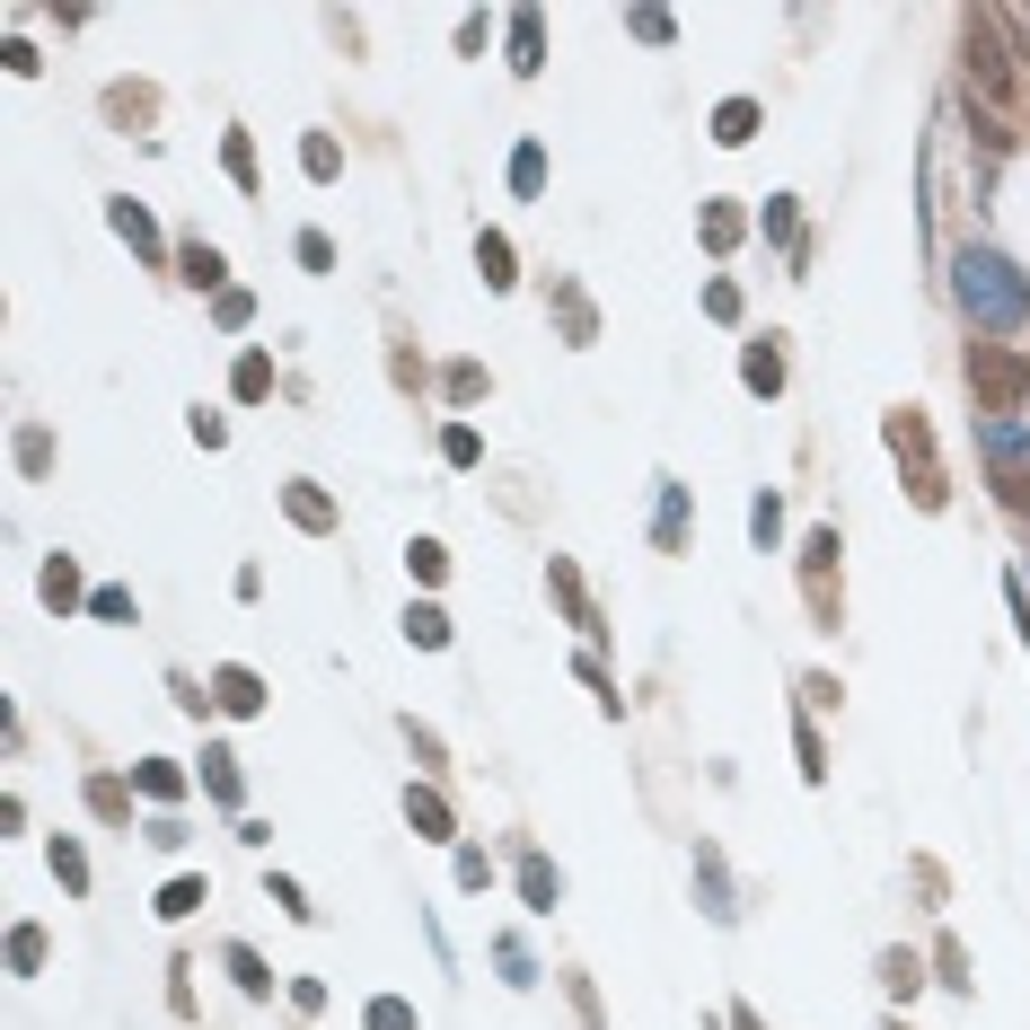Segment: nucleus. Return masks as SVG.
Instances as JSON below:
<instances>
[{
	"mask_svg": "<svg viewBox=\"0 0 1030 1030\" xmlns=\"http://www.w3.org/2000/svg\"><path fill=\"white\" fill-rule=\"evenodd\" d=\"M960 309H969L978 327L1013 336V327L1030 318V282L996 256V247H960Z\"/></svg>",
	"mask_w": 1030,
	"mask_h": 1030,
	"instance_id": "obj_1",
	"label": "nucleus"
},
{
	"mask_svg": "<svg viewBox=\"0 0 1030 1030\" xmlns=\"http://www.w3.org/2000/svg\"><path fill=\"white\" fill-rule=\"evenodd\" d=\"M511 71H538V9L511 18Z\"/></svg>",
	"mask_w": 1030,
	"mask_h": 1030,
	"instance_id": "obj_2",
	"label": "nucleus"
},
{
	"mask_svg": "<svg viewBox=\"0 0 1030 1030\" xmlns=\"http://www.w3.org/2000/svg\"><path fill=\"white\" fill-rule=\"evenodd\" d=\"M406 634H414L423 652H441V643H450V617H441V608H406Z\"/></svg>",
	"mask_w": 1030,
	"mask_h": 1030,
	"instance_id": "obj_3",
	"label": "nucleus"
},
{
	"mask_svg": "<svg viewBox=\"0 0 1030 1030\" xmlns=\"http://www.w3.org/2000/svg\"><path fill=\"white\" fill-rule=\"evenodd\" d=\"M749 123H758V107H749V98H731V107L713 114V141H749Z\"/></svg>",
	"mask_w": 1030,
	"mask_h": 1030,
	"instance_id": "obj_4",
	"label": "nucleus"
},
{
	"mask_svg": "<svg viewBox=\"0 0 1030 1030\" xmlns=\"http://www.w3.org/2000/svg\"><path fill=\"white\" fill-rule=\"evenodd\" d=\"M221 704H229V713H256L264 696H256V679H247V670H221Z\"/></svg>",
	"mask_w": 1030,
	"mask_h": 1030,
	"instance_id": "obj_5",
	"label": "nucleus"
},
{
	"mask_svg": "<svg viewBox=\"0 0 1030 1030\" xmlns=\"http://www.w3.org/2000/svg\"><path fill=\"white\" fill-rule=\"evenodd\" d=\"M749 529H758V547H776V538H784V511H776V493H758V502H749Z\"/></svg>",
	"mask_w": 1030,
	"mask_h": 1030,
	"instance_id": "obj_6",
	"label": "nucleus"
},
{
	"mask_svg": "<svg viewBox=\"0 0 1030 1030\" xmlns=\"http://www.w3.org/2000/svg\"><path fill=\"white\" fill-rule=\"evenodd\" d=\"M511 186H520V194H538V186H547V159H538V141L511 159Z\"/></svg>",
	"mask_w": 1030,
	"mask_h": 1030,
	"instance_id": "obj_7",
	"label": "nucleus"
},
{
	"mask_svg": "<svg viewBox=\"0 0 1030 1030\" xmlns=\"http://www.w3.org/2000/svg\"><path fill=\"white\" fill-rule=\"evenodd\" d=\"M203 908V881H168V899H159V916H194Z\"/></svg>",
	"mask_w": 1030,
	"mask_h": 1030,
	"instance_id": "obj_8",
	"label": "nucleus"
},
{
	"mask_svg": "<svg viewBox=\"0 0 1030 1030\" xmlns=\"http://www.w3.org/2000/svg\"><path fill=\"white\" fill-rule=\"evenodd\" d=\"M186 282H203V291H212V282H221V256H212V247H186Z\"/></svg>",
	"mask_w": 1030,
	"mask_h": 1030,
	"instance_id": "obj_9",
	"label": "nucleus"
},
{
	"mask_svg": "<svg viewBox=\"0 0 1030 1030\" xmlns=\"http://www.w3.org/2000/svg\"><path fill=\"white\" fill-rule=\"evenodd\" d=\"M229 969H238V987H247V996H264V987H273V978H264V960H256V951H229Z\"/></svg>",
	"mask_w": 1030,
	"mask_h": 1030,
	"instance_id": "obj_10",
	"label": "nucleus"
},
{
	"mask_svg": "<svg viewBox=\"0 0 1030 1030\" xmlns=\"http://www.w3.org/2000/svg\"><path fill=\"white\" fill-rule=\"evenodd\" d=\"M44 599H53V608H71V599H80V572L53 564V572H44Z\"/></svg>",
	"mask_w": 1030,
	"mask_h": 1030,
	"instance_id": "obj_11",
	"label": "nucleus"
},
{
	"mask_svg": "<svg viewBox=\"0 0 1030 1030\" xmlns=\"http://www.w3.org/2000/svg\"><path fill=\"white\" fill-rule=\"evenodd\" d=\"M406 810H414V819H423L432 837H450V810H441V801H432V793H406Z\"/></svg>",
	"mask_w": 1030,
	"mask_h": 1030,
	"instance_id": "obj_12",
	"label": "nucleus"
},
{
	"mask_svg": "<svg viewBox=\"0 0 1030 1030\" xmlns=\"http://www.w3.org/2000/svg\"><path fill=\"white\" fill-rule=\"evenodd\" d=\"M370 1030H414V1013H406L397 996H379V1004H370Z\"/></svg>",
	"mask_w": 1030,
	"mask_h": 1030,
	"instance_id": "obj_13",
	"label": "nucleus"
},
{
	"mask_svg": "<svg viewBox=\"0 0 1030 1030\" xmlns=\"http://www.w3.org/2000/svg\"><path fill=\"white\" fill-rule=\"evenodd\" d=\"M203 767H212V793H221V801H238V767H229V749H212Z\"/></svg>",
	"mask_w": 1030,
	"mask_h": 1030,
	"instance_id": "obj_14",
	"label": "nucleus"
},
{
	"mask_svg": "<svg viewBox=\"0 0 1030 1030\" xmlns=\"http://www.w3.org/2000/svg\"><path fill=\"white\" fill-rule=\"evenodd\" d=\"M53 872H62L71 890H89V863H80V846H53Z\"/></svg>",
	"mask_w": 1030,
	"mask_h": 1030,
	"instance_id": "obj_15",
	"label": "nucleus"
},
{
	"mask_svg": "<svg viewBox=\"0 0 1030 1030\" xmlns=\"http://www.w3.org/2000/svg\"><path fill=\"white\" fill-rule=\"evenodd\" d=\"M520 881H529V899H538V908H556V872H547L538 854H529V872H520Z\"/></svg>",
	"mask_w": 1030,
	"mask_h": 1030,
	"instance_id": "obj_16",
	"label": "nucleus"
},
{
	"mask_svg": "<svg viewBox=\"0 0 1030 1030\" xmlns=\"http://www.w3.org/2000/svg\"><path fill=\"white\" fill-rule=\"evenodd\" d=\"M731 1022H740V1030H758V1013H731Z\"/></svg>",
	"mask_w": 1030,
	"mask_h": 1030,
	"instance_id": "obj_17",
	"label": "nucleus"
}]
</instances>
